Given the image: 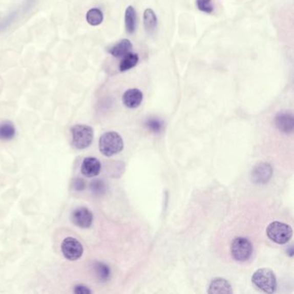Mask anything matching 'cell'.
<instances>
[{"label": "cell", "mask_w": 294, "mask_h": 294, "mask_svg": "<svg viewBox=\"0 0 294 294\" xmlns=\"http://www.w3.org/2000/svg\"><path fill=\"white\" fill-rule=\"evenodd\" d=\"M132 44L128 39H123L115 44L112 49H110V54L114 57H123L124 55H128L132 50Z\"/></svg>", "instance_id": "4fadbf2b"}, {"label": "cell", "mask_w": 294, "mask_h": 294, "mask_svg": "<svg viewBox=\"0 0 294 294\" xmlns=\"http://www.w3.org/2000/svg\"><path fill=\"white\" fill-rule=\"evenodd\" d=\"M98 147L103 155L110 157L123 150V138L119 134L115 131L107 132L100 136Z\"/></svg>", "instance_id": "6da1fadb"}, {"label": "cell", "mask_w": 294, "mask_h": 294, "mask_svg": "<svg viewBox=\"0 0 294 294\" xmlns=\"http://www.w3.org/2000/svg\"><path fill=\"white\" fill-rule=\"evenodd\" d=\"M100 161L97 158L88 157L82 162L81 173L86 177H95L100 173Z\"/></svg>", "instance_id": "9c48e42d"}, {"label": "cell", "mask_w": 294, "mask_h": 294, "mask_svg": "<svg viewBox=\"0 0 294 294\" xmlns=\"http://www.w3.org/2000/svg\"><path fill=\"white\" fill-rule=\"evenodd\" d=\"M138 61H139L138 55L129 53L128 55H124L123 60H121L119 65V70L121 72L128 71L131 68L136 67Z\"/></svg>", "instance_id": "2e32d148"}, {"label": "cell", "mask_w": 294, "mask_h": 294, "mask_svg": "<svg viewBox=\"0 0 294 294\" xmlns=\"http://www.w3.org/2000/svg\"><path fill=\"white\" fill-rule=\"evenodd\" d=\"M252 283L261 291L272 293L277 289V281L275 274L269 268H261L252 276Z\"/></svg>", "instance_id": "7a4b0ae2"}, {"label": "cell", "mask_w": 294, "mask_h": 294, "mask_svg": "<svg viewBox=\"0 0 294 294\" xmlns=\"http://www.w3.org/2000/svg\"><path fill=\"white\" fill-rule=\"evenodd\" d=\"M93 268H94L95 275L101 281H107V280H109L110 276H111V270L107 264L102 263V262H96L93 266Z\"/></svg>", "instance_id": "d6986e66"}, {"label": "cell", "mask_w": 294, "mask_h": 294, "mask_svg": "<svg viewBox=\"0 0 294 294\" xmlns=\"http://www.w3.org/2000/svg\"><path fill=\"white\" fill-rule=\"evenodd\" d=\"M293 116L288 112H281L275 117L277 128L285 133H291L293 131Z\"/></svg>", "instance_id": "8fae6325"}, {"label": "cell", "mask_w": 294, "mask_h": 294, "mask_svg": "<svg viewBox=\"0 0 294 294\" xmlns=\"http://www.w3.org/2000/svg\"><path fill=\"white\" fill-rule=\"evenodd\" d=\"M230 252L232 257L237 262H246L253 254V245L248 238L237 237L232 242Z\"/></svg>", "instance_id": "5b68a950"}, {"label": "cell", "mask_w": 294, "mask_h": 294, "mask_svg": "<svg viewBox=\"0 0 294 294\" xmlns=\"http://www.w3.org/2000/svg\"><path fill=\"white\" fill-rule=\"evenodd\" d=\"M232 287L230 284L223 278H216L211 282L208 293H232Z\"/></svg>", "instance_id": "7c38bea8"}, {"label": "cell", "mask_w": 294, "mask_h": 294, "mask_svg": "<svg viewBox=\"0 0 294 294\" xmlns=\"http://www.w3.org/2000/svg\"><path fill=\"white\" fill-rule=\"evenodd\" d=\"M103 12L98 8L91 9L87 14V21L93 26H98L103 22Z\"/></svg>", "instance_id": "ac0fdd59"}, {"label": "cell", "mask_w": 294, "mask_h": 294, "mask_svg": "<svg viewBox=\"0 0 294 294\" xmlns=\"http://www.w3.org/2000/svg\"><path fill=\"white\" fill-rule=\"evenodd\" d=\"M74 292L76 294H90L92 293V291L86 286L79 285L74 287Z\"/></svg>", "instance_id": "603a6c76"}, {"label": "cell", "mask_w": 294, "mask_h": 294, "mask_svg": "<svg viewBox=\"0 0 294 294\" xmlns=\"http://www.w3.org/2000/svg\"><path fill=\"white\" fill-rule=\"evenodd\" d=\"M212 0H197V7L199 11H204L205 13H212L213 11V6H211Z\"/></svg>", "instance_id": "44dd1931"}, {"label": "cell", "mask_w": 294, "mask_h": 294, "mask_svg": "<svg viewBox=\"0 0 294 294\" xmlns=\"http://www.w3.org/2000/svg\"><path fill=\"white\" fill-rule=\"evenodd\" d=\"M143 24L147 32L151 33L157 26V16L152 9L148 8L143 13Z\"/></svg>", "instance_id": "5bb4252c"}, {"label": "cell", "mask_w": 294, "mask_h": 294, "mask_svg": "<svg viewBox=\"0 0 294 294\" xmlns=\"http://www.w3.org/2000/svg\"><path fill=\"white\" fill-rule=\"evenodd\" d=\"M73 143L79 150H84L89 147L93 141V130L86 124H76L71 129Z\"/></svg>", "instance_id": "277c9868"}, {"label": "cell", "mask_w": 294, "mask_h": 294, "mask_svg": "<svg viewBox=\"0 0 294 294\" xmlns=\"http://www.w3.org/2000/svg\"><path fill=\"white\" fill-rule=\"evenodd\" d=\"M61 252L69 261H77L82 256L83 247L74 237H67L61 243Z\"/></svg>", "instance_id": "8992f818"}, {"label": "cell", "mask_w": 294, "mask_h": 294, "mask_svg": "<svg viewBox=\"0 0 294 294\" xmlns=\"http://www.w3.org/2000/svg\"><path fill=\"white\" fill-rule=\"evenodd\" d=\"M71 219L76 226L87 229L93 223V215L87 207H79L72 213Z\"/></svg>", "instance_id": "52a82bcc"}, {"label": "cell", "mask_w": 294, "mask_h": 294, "mask_svg": "<svg viewBox=\"0 0 294 294\" xmlns=\"http://www.w3.org/2000/svg\"><path fill=\"white\" fill-rule=\"evenodd\" d=\"M146 125L150 131H153L155 133H158V132H161V130H162L163 123L161 120L157 119V118H150V119L148 120Z\"/></svg>", "instance_id": "ffe728a7"}, {"label": "cell", "mask_w": 294, "mask_h": 294, "mask_svg": "<svg viewBox=\"0 0 294 294\" xmlns=\"http://www.w3.org/2000/svg\"><path fill=\"white\" fill-rule=\"evenodd\" d=\"M272 175V166L270 164L262 162L254 167L251 179L256 184H266Z\"/></svg>", "instance_id": "ba28073f"}, {"label": "cell", "mask_w": 294, "mask_h": 294, "mask_svg": "<svg viewBox=\"0 0 294 294\" xmlns=\"http://www.w3.org/2000/svg\"><path fill=\"white\" fill-rule=\"evenodd\" d=\"M91 187H92V190H93V193L95 194H103L104 190H106V185L104 183L100 180H94L92 185H91Z\"/></svg>", "instance_id": "7402d4cb"}, {"label": "cell", "mask_w": 294, "mask_h": 294, "mask_svg": "<svg viewBox=\"0 0 294 294\" xmlns=\"http://www.w3.org/2000/svg\"><path fill=\"white\" fill-rule=\"evenodd\" d=\"M74 188L78 190V191H81L85 188V182L80 179H77L75 180V182L74 183Z\"/></svg>", "instance_id": "cb8c5ba5"}, {"label": "cell", "mask_w": 294, "mask_h": 294, "mask_svg": "<svg viewBox=\"0 0 294 294\" xmlns=\"http://www.w3.org/2000/svg\"><path fill=\"white\" fill-rule=\"evenodd\" d=\"M126 31L129 34H133L136 30V14L132 6H128L125 11L124 16Z\"/></svg>", "instance_id": "9a60e30c"}, {"label": "cell", "mask_w": 294, "mask_h": 294, "mask_svg": "<svg viewBox=\"0 0 294 294\" xmlns=\"http://www.w3.org/2000/svg\"><path fill=\"white\" fill-rule=\"evenodd\" d=\"M16 134V130L11 122L0 123V140H11Z\"/></svg>", "instance_id": "e0dca14e"}, {"label": "cell", "mask_w": 294, "mask_h": 294, "mask_svg": "<svg viewBox=\"0 0 294 294\" xmlns=\"http://www.w3.org/2000/svg\"><path fill=\"white\" fill-rule=\"evenodd\" d=\"M143 94L139 89L133 88V89H129L123 93V102L126 107L130 109H135L139 107L142 103Z\"/></svg>", "instance_id": "30bf717a"}, {"label": "cell", "mask_w": 294, "mask_h": 294, "mask_svg": "<svg viewBox=\"0 0 294 294\" xmlns=\"http://www.w3.org/2000/svg\"><path fill=\"white\" fill-rule=\"evenodd\" d=\"M267 235L269 239L278 244L288 243L292 237V229L286 223L272 222L267 228Z\"/></svg>", "instance_id": "3957f363"}]
</instances>
